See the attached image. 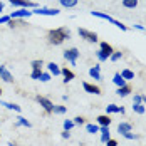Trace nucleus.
Wrapping results in <instances>:
<instances>
[{
  "mask_svg": "<svg viewBox=\"0 0 146 146\" xmlns=\"http://www.w3.org/2000/svg\"><path fill=\"white\" fill-rule=\"evenodd\" d=\"M49 44L52 45H60L66 39H71V32L66 29V27H59V29H54V30H49Z\"/></svg>",
  "mask_w": 146,
  "mask_h": 146,
  "instance_id": "f257e3e1",
  "label": "nucleus"
},
{
  "mask_svg": "<svg viewBox=\"0 0 146 146\" xmlns=\"http://www.w3.org/2000/svg\"><path fill=\"white\" fill-rule=\"evenodd\" d=\"M92 14V17H98V19H102V20H108L109 24H113V25H116L117 29H121L123 32H126L128 30V27L124 25V24H121L119 20H116V19H113L111 15H108V14H102V12H91Z\"/></svg>",
  "mask_w": 146,
  "mask_h": 146,
  "instance_id": "f03ea898",
  "label": "nucleus"
},
{
  "mask_svg": "<svg viewBox=\"0 0 146 146\" xmlns=\"http://www.w3.org/2000/svg\"><path fill=\"white\" fill-rule=\"evenodd\" d=\"M35 101L40 104V108L44 109L47 114H50V113H52L54 104H52V101H50V99H47V98H44V96H37V98H35Z\"/></svg>",
  "mask_w": 146,
  "mask_h": 146,
  "instance_id": "7ed1b4c3",
  "label": "nucleus"
},
{
  "mask_svg": "<svg viewBox=\"0 0 146 146\" xmlns=\"http://www.w3.org/2000/svg\"><path fill=\"white\" fill-rule=\"evenodd\" d=\"M79 50L76 49V47H72V49H67V50H64V59L71 64V66H74L76 64V60H77V57H79Z\"/></svg>",
  "mask_w": 146,
  "mask_h": 146,
  "instance_id": "20e7f679",
  "label": "nucleus"
},
{
  "mask_svg": "<svg viewBox=\"0 0 146 146\" xmlns=\"http://www.w3.org/2000/svg\"><path fill=\"white\" fill-rule=\"evenodd\" d=\"M79 35L82 37V39H86L88 42H98L99 39H98V34L96 32H91V30H88V29H79Z\"/></svg>",
  "mask_w": 146,
  "mask_h": 146,
  "instance_id": "39448f33",
  "label": "nucleus"
},
{
  "mask_svg": "<svg viewBox=\"0 0 146 146\" xmlns=\"http://www.w3.org/2000/svg\"><path fill=\"white\" fill-rule=\"evenodd\" d=\"M14 7H20V9H37L39 5L34 3V2H29V0H9Z\"/></svg>",
  "mask_w": 146,
  "mask_h": 146,
  "instance_id": "423d86ee",
  "label": "nucleus"
},
{
  "mask_svg": "<svg viewBox=\"0 0 146 146\" xmlns=\"http://www.w3.org/2000/svg\"><path fill=\"white\" fill-rule=\"evenodd\" d=\"M32 14H37V15H59V9H44V7H37L32 10Z\"/></svg>",
  "mask_w": 146,
  "mask_h": 146,
  "instance_id": "0eeeda50",
  "label": "nucleus"
},
{
  "mask_svg": "<svg viewBox=\"0 0 146 146\" xmlns=\"http://www.w3.org/2000/svg\"><path fill=\"white\" fill-rule=\"evenodd\" d=\"M30 15H32V12L30 10H27V9H19V10H15V12H12L10 14V19H29Z\"/></svg>",
  "mask_w": 146,
  "mask_h": 146,
  "instance_id": "6e6552de",
  "label": "nucleus"
},
{
  "mask_svg": "<svg viewBox=\"0 0 146 146\" xmlns=\"http://www.w3.org/2000/svg\"><path fill=\"white\" fill-rule=\"evenodd\" d=\"M0 79L5 82H14V76L9 72L7 66H0Z\"/></svg>",
  "mask_w": 146,
  "mask_h": 146,
  "instance_id": "1a4fd4ad",
  "label": "nucleus"
},
{
  "mask_svg": "<svg viewBox=\"0 0 146 146\" xmlns=\"http://www.w3.org/2000/svg\"><path fill=\"white\" fill-rule=\"evenodd\" d=\"M60 76H64V84H67V82H71L74 79V72L71 69H67V67H64V69H60Z\"/></svg>",
  "mask_w": 146,
  "mask_h": 146,
  "instance_id": "9d476101",
  "label": "nucleus"
},
{
  "mask_svg": "<svg viewBox=\"0 0 146 146\" xmlns=\"http://www.w3.org/2000/svg\"><path fill=\"white\" fill-rule=\"evenodd\" d=\"M82 88L86 92L89 94H101V89L98 88V86H94V84H89V82H82Z\"/></svg>",
  "mask_w": 146,
  "mask_h": 146,
  "instance_id": "9b49d317",
  "label": "nucleus"
},
{
  "mask_svg": "<svg viewBox=\"0 0 146 146\" xmlns=\"http://www.w3.org/2000/svg\"><path fill=\"white\" fill-rule=\"evenodd\" d=\"M99 71H101V66L98 64V66H94L92 69H89V76H91L94 81H101V72H99Z\"/></svg>",
  "mask_w": 146,
  "mask_h": 146,
  "instance_id": "f8f14e48",
  "label": "nucleus"
},
{
  "mask_svg": "<svg viewBox=\"0 0 146 146\" xmlns=\"http://www.w3.org/2000/svg\"><path fill=\"white\" fill-rule=\"evenodd\" d=\"M109 124H111V117L108 116V114H102V116H98V126H99V128H102V126L109 128Z\"/></svg>",
  "mask_w": 146,
  "mask_h": 146,
  "instance_id": "ddd939ff",
  "label": "nucleus"
},
{
  "mask_svg": "<svg viewBox=\"0 0 146 146\" xmlns=\"http://www.w3.org/2000/svg\"><path fill=\"white\" fill-rule=\"evenodd\" d=\"M99 133H101V141L106 145L109 139H111V133H109V128H106V126H102L99 128Z\"/></svg>",
  "mask_w": 146,
  "mask_h": 146,
  "instance_id": "4468645a",
  "label": "nucleus"
},
{
  "mask_svg": "<svg viewBox=\"0 0 146 146\" xmlns=\"http://www.w3.org/2000/svg\"><path fill=\"white\" fill-rule=\"evenodd\" d=\"M131 86H128V84H126V86H123V88H117V91H116V94L117 96H119V98H126V96H129V94H131Z\"/></svg>",
  "mask_w": 146,
  "mask_h": 146,
  "instance_id": "2eb2a0df",
  "label": "nucleus"
},
{
  "mask_svg": "<svg viewBox=\"0 0 146 146\" xmlns=\"http://www.w3.org/2000/svg\"><path fill=\"white\" fill-rule=\"evenodd\" d=\"M47 69H49V74L50 76H60V67H59L56 62H49L47 64Z\"/></svg>",
  "mask_w": 146,
  "mask_h": 146,
  "instance_id": "dca6fc26",
  "label": "nucleus"
},
{
  "mask_svg": "<svg viewBox=\"0 0 146 146\" xmlns=\"http://www.w3.org/2000/svg\"><path fill=\"white\" fill-rule=\"evenodd\" d=\"M133 126L129 124V123H119L117 124V133L119 134H124V133H131Z\"/></svg>",
  "mask_w": 146,
  "mask_h": 146,
  "instance_id": "f3484780",
  "label": "nucleus"
},
{
  "mask_svg": "<svg viewBox=\"0 0 146 146\" xmlns=\"http://www.w3.org/2000/svg\"><path fill=\"white\" fill-rule=\"evenodd\" d=\"M113 82L116 84L117 88H123V86H126V84H128V82H126V81L123 79V76H121L119 72L114 74V77H113Z\"/></svg>",
  "mask_w": 146,
  "mask_h": 146,
  "instance_id": "a211bd4d",
  "label": "nucleus"
},
{
  "mask_svg": "<svg viewBox=\"0 0 146 146\" xmlns=\"http://www.w3.org/2000/svg\"><path fill=\"white\" fill-rule=\"evenodd\" d=\"M99 49H101L102 52H106L109 57H111V54L114 52V49L111 47V44H108V42H101V44H99Z\"/></svg>",
  "mask_w": 146,
  "mask_h": 146,
  "instance_id": "6ab92c4d",
  "label": "nucleus"
},
{
  "mask_svg": "<svg viewBox=\"0 0 146 146\" xmlns=\"http://www.w3.org/2000/svg\"><path fill=\"white\" fill-rule=\"evenodd\" d=\"M0 106H5L7 109L10 111H15V113H20V106H17L14 102H5V101H0Z\"/></svg>",
  "mask_w": 146,
  "mask_h": 146,
  "instance_id": "aec40b11",
  "label": "nucleus"
},
{
  "mask_svg": "<svg viewBox=\"0 0 146 146\" xmlns=\"http://www.w3.org/2000/svg\"><path fill=\"white\" fill-rule=\"evenodd\" d=\"M119 74L123 76V79H124L126 82H128V81H131V79H134V72H133L131 69H123Z\"/></svg>",
  "mask_w": 146,
  "mask_h": 146,
  "instance_id": "412c9836",
  "label": "nucleus"
},
{
  "mask_svg": "<svg viewBox=\"0 0 146 146\" xmlns=\"http://www.w3.org/2000/svg\"><path fill=\"white\" fill-rule=\"evenodd\" d=\"M77 2H79V0H59V3H60L62 7H66V9H72V7H76Z\"/></svg>",
  "mask_w": 146,
  "mask_h": 146,
  "instance_id": "4be33fe9",
  "label": "nucleus"
},
{
  "mask_svg": "<svg viewBox=\"0 0 146 146\" xmlns=\"http://www.w3.org/2000/svg\"><path fill=\"white\" fill-rule=\"evenodd\" d=\"M121 3L124 9H136L138 7V0H123Z\"/></svg>",
  "mask_w": 146,
  "mask_h": 146,
  "instance_id": "5701e85b",
  "label": "nucleus"
},
{
  "mask_svg": "<svg viewBox=\"0 0 146 146\" xmlns=\"http://www.w3.org/2000/svg\"><path fill=\"white\" fill-rule=\"evenodd\" d=\"M133 111L136 113V114H145L146 111V106L141 102V104H133Z\"/></svg>",
  "mask_w": 146,
  "mask_h": 146,
  "instance_id": "b1692460",
  "label": "nucleus"
},
{
  "mask_svg": "<svg viewBox=\"0 0 146 146\" xmlns=\"http://www.w3.org/2000/svg\"><path fill=\"white\" fill-rule=\"evenodd\" d=\"M86 131H88L89 134H96V133H99V126H98V124L89 123V124H86Z\"/></svg>",
  "mask_w": 146,
  "mask_h": 146,
  "instance_id": "393cba45",
  "label": "nucleus"
},
{
  "mask_svg": "<svg viewBox=\"0 0 146 146\" xmlns=\"http://www.w3.org/2000/svg\"><path fill=\"white\" fill-rule=\"evenodd\" d=\"M114 113H119V106H116V104L106 106V114H108V116H109V114H114Z\"/></svg>",
  "mask_w": 146,
  "mask_h": 146,
  "instance_id": "a878e982",
  "label": "nucleus"
},
{
  "mask_svg": "<svg viewBox=\"0 0 146 146\" xmlns=\"http://www.w3.org/2000/svg\"><path fill=\"white\" fill-rule=\"evenodd\" d=\"M15 126H25V128H30L32 124H30V121H27L25 117L19 116V117H17V124H15Z\"/></svg>",
  "mask_w": 146,
  "mask_h": 146,
  "instance_id": "bb28decb",
  "label": "nucleus"
},
{
  "mask_svg": "<svg viewBox=\"0 0 146 146\" xmlns=\"http://www.w3.org/2000/svg\"><path fill=\"white\" fill-rule=\"evenodd\" d=\"M32 71H42V66H44V62L42 60H32Z\"/></svg>",
  "mask_w": 146,
  "mask_h": 146,
  "instance_id": "cd10ccee",
  "label": "nucleus"
},
{
  "mask_svg": "<svg viewBox=\"0 0 146 146\" xmlns=\"http://www.w3.org/2000/svg\"><path fill=\"white\" fill-rule=\"evenodd\" d=\"M66 111H67V108H66V106H56V104H54V109H52V113H54V114H64Z\"/></svg>",
  "mask_w": 146,
  "mask_h": 146,
  "instance_id": "c85d7f7f",
  "label": "nucleus"
},
{
  "mask_svg": "<svg viewBox=\"0 0 146 146\" xmlns=\"http://www.w3.org/2000/svg\"><path fill=\"white\" fill-rule=\"evenodd\" d=\"M96 57H98V60H101V62H104V60H108V59H109V56H108L106 52H102L101 49H99V50L96 52Z\"/></svg>",
  "mask_w": 146,
  "mask_h": 146,
  "instance_id": "c756f323",
  "label": "nucleus"
},
{
  "mask_svg": "<svg viewBox=\"0 0 146 146\" xmlns=\"http://www.w3.org/2000/svg\"><path fill=\"white\" fill-rule=\"evenodd\" d=\"M74 126H76V124H74L72 119H66V121H64V131H71Z\"/></svg>",
  "mask_w": 146,
  "mask_h": 146,
  "instance_id": "7c9ffc66",
  "label": "nucleus"
},
{
  "mask_svg": "<svg viewBox=\"0 0 146 146\" xmlns=\"http://www.w3.org/2000/svg\"><path fill=\"white\" fill-rule=\"evenodd\" d=\"M123 57V52H121V50H119V52H113V54H111V60H113V62H117V60H119V59Z\"/></svg>",
  "mask_w": 146,
  "mask_h": 146,
  "instance_id": "2f4dec72",
  "label": "nucleus"
},
{
  "mask_svg": "<svg viewBox=\"0 0 146 146\" xmlns=\"http://www.w3.org/2000/svg\"><path fill=\"white\" fill-rule=\"evenodd\" d=\"M39 81H42V82H49V81H50V74L42 71V74H40V79H39Z\"/></svg>",
  "mask_w": 146,
  "mask_h": 146,
  "instance_id": "473e14b6",
  "label": "nucleus"
},
{
  "mask_svg": "<svg viewBox=\"0 0 146 146\" xmlns=\"http://www.w3.org/2000/svg\"><path fill=\"white\" fill-rule=\"evenodd\" d=\"M72 121H74V124H76V126H82V124H84V117H82V116H76Z\"/></svg>",
  "mask_w": 146,
  "mask_h": 146,
  "instance_id": "72a5a7b5",
  "label": "nucleus"
},
{
  "mask_svg": "<svg viewBox=\"0 0 146 146\" xmlns=\"http://www.w3.org/2000/svg\"><path fill=\"white\" fill-rule=\"evenodd\" d=\"M40 74H42V71H32V72H30V77L35 79V81H39V79H40Z\"/></svg>",
  "mask_w": 146,
  "mask_h": 146,
  "instance_id": "f704fd0d",
  "label": "nucleus"
},
{
  "mask_svg": "<svg viewBox=\"0 0 146 146\" xmlns=\"http://www.w3.org/2000/svg\"><path fill=\"white\" fill-rule=\"evenodd\" d=\"M123 136H124L126 139H138V138H139V136H138V134H134V133H124Z\"/></svg>",
  "mask_w": 146,
  "mask_h": 146,
  "instance_id": "c9c22d12",
  "label": "nucleus"
},
{
  "mask_svg": "<svg viewBox=\"0 0 146 146\" xmlns=\"http://www.w3.org/2000/svg\"><path fill=\"white\" fill-rule=\"evenodd\" d=\"M141 102H143V96L134 94V98H133V104H141Z\"/></svg>",
  "mask_w": 146,
  "mask_h": 146,
  "instance_id": "e433bc0d",
  "label": "nucleus"
},
{
  "mask_svg": "<svg viewBox=\"0 0 146 146\" xmlns=\"http://www.w3.org/2000/svg\"><path fill=\"white\" fill-rule=\"evenodd\" d=\"M10 22V15H2L0 17V24H9Z\"/></svg>",
  "mask_w": 146,
  "mask_h": 146,
  "instance_id": "4c0bfd02",
  "label": "nucleus"
},
{
  "mask_svg": "<svg viewBox=\"0 0 146 146\" xmlns=\"http://www.w3.org/2000/svg\"><path fill=\"white\" fill-rule=\"evenodd\" d=\"M60 136H62L64 139H69V138H71V133H69V131H62V133H60Z\"/></svg>",
  "mask_w": 146,
  "mask_h": 146,
  "instance_id": "58836bf2",
  "label": "nucleus"
},
{
  "mask_svg": "<svg viewBox=\"0 0 146 146\" xmlns=\"http://www.w3.org/2000/svg\"><path fill=\"white\" fill-rule=\"evenodd\" d=\"M106 146H117V141L116 139H109V141L106 143Z\"/></svg>",
  "mask_w": 146,
  "mask_h": 146,
  "instance_id": "ea45409f",
  "label": "nucleus"
},
{
  "mask_svg": "<svg viewBox=\"0 0 146 146\" xmlns=\"http://www.w3.org/2000/svg\"><path fill=\"white\" fill-rule=\"evenodd\" d=\"M134 29H138V30H145V27H143V25H138V24H136V25H134Z\"/></svg>",
  "mask_w": 146,
  "mask_h": 146,
  "instance_id": "a19ab883",
  "label": "nucleus"
},
{
  "mask_svg": "<svg viewBox=\"0 0 146 146\" xmlns=\"http://www.w3.org/2000/svg\"><path fill=\"white\" fill-rule=\"evenodd\" d=\"M2 10H3V3L0 2V12H2Z\"/></svg>",
  "mask_w": 146,
  "mask_h": 146,
  "instance_id": "79ce46f5",
  "label": "nucleus"
},
{
  "mask_svg": "<svg viewBox=\"0 0 146 146\" xmlns=\"http://www.w3.org/2000/svg\"><path fill=\"white\" fill-rule=\"evenodd\" d=\"M143 104H146V96H143Z\"/></svg>",
  "mask_w": 146,
  "mask_h": 146,
  "instance_id": "37998d69",
  "label": "nucleus"
},
{
  "mask_svg": "<svg viewBox=\"0 0 146 146\" xmlns=\"http://www.w3.org/2000/svg\"><path fill=\"white\" fill-rule=\"evenodd\" d=\"M9 146H17V145H15V143H9Z\"/></svg>",
  "mask_w": 146,
  "mask_h": 146,
  "instance_id": "c03bdc74",
  "label": "nucleus"
},
{
  "mask_svg": "<svg viewBox=\"0 0 146 146\" xmlns=\"http://www.w3.org/2000/svg\"><path fill=\"white\" fill-rule=\"evenodd\" d=\"M0 96H2V89H0Z\"/></svg>",
  "mask_w": 146,
  "mask_h": 146,
  "instance_id": "a18cd8bd",
  "label": "nucleus"
}]
</instances>
